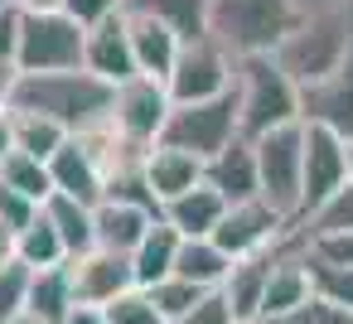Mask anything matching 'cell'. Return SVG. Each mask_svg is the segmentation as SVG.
Instances as JSON below:
<instances>
[{
    "label": "cell",
    "mask_w": 353,
    "mask_h": 324,
    "mask_svg": "<svg viewBox=\"0 0 353 324\" xmlns=\"http://www.w3.org/2000/svg\"><path fill=\"white\" fill-rule=\"evenodd\" d=\"M353 54V0H300V20L271 54L300 88L329 78Z\"/></svg>",
    "instance_id": "6da1fadb"
},
{
    "label": "cell",
    "mask_w": 353,
    "mask_h": 324,
    "mask_svg": "<svg viewBox=\"0 0 353 324\" xmlns=\"http://www.w3.org/2000/svg\"><path fill=\"white\" fill-rule=\"evenodd\" d=\"M112 97L117 88L102 83L88 68H68V73H20L15 83V102L10 112H34L59 121L68 136H83L92 126H102L112 117Z\"/></svg>",
    "instance_id": "7a4b0ae2"
},
{
    "label": "cell",
    "mask_w": 353,
    "mask_h": 324,
    "mask_svg": "<svg viewBox=\"0 0 353 324\" xmlns=\"http://www.w3.org/2000/svg\"><path fill=\"white\" fill-rule=\"evenodd\" d=\"M300 20V0H208V34L232 59L276 54Z\"/></svg>",
    "instance_id": "3957f363"
},
{
    "label": "cell",
    "mask_w": 353,
    "mask_h": 324,
    "mask_svg": "<svg viewBox=\"0 0 353 324\" xmlns=\"http://www.w3.org/2000/svg\"><path fill=\"white\" fill-rule=\"evenodd\" d=\"M237 117H242V136L261 141L281 126L300 121V83L271 59H237Z\"/></svg>",
    "instance_id": "277c9868"
},
{
    "label": "cell",
    "mask_w": 353,
    "mask_h": 324,
    "mask_svg": "<svg viewBox=\"0 0 353 324\" xmlns=\"http://www.w3.org/2000/svg\"><path fill=\"white\" fill-rule=\"evenodd\" d=\"M256 145V179H261V203L271 213H281L290 227H300L305 218V121L281 126Z\"/></svg>",
    "instance_id": "5b68a950"
},
{
    "label": "cell",
    "mask_w": 353,
    "mask_h": 324,
    "mask_svg": "<svg viewBox=\"0 0 353 324\" xmlns=\"http://www.w3.org/2000/svg\"><path fill=\"white\" fill-rule=\"evenodd\" d=\"M242 136V117H237V88L223 92V97H208V102H184L170 112L165 121V145H179L199 160H213L218 150H228L232 141Z\"/></svg>",
    "instance_id": "8992f818"
},
{
    "label": "cell",
    "mask_w": 353,
    "mask_h": 324,
    "mask_svg": "<svg viewBox=\"0 0 353 324\" xmlns=\"http://www.w3.org/2000/svg\"><path fill=\"white\" fill-rule=\"evenodd\" d=\"M165 88H170L174 107L223 97V92L237 88V59H232L213 34H203V39H184V49H179L174 73L165 78Z\"/></svg>",
    "instance_id": "52a82bcc"
},
{
    "label": "cell",
    "mask_w": 353,
    "mask_h": 324,
    "mask_svg": "<svg viewBox=\"0 0 353 324\" xmlns=\"http://www.w3.org/2000/svg\"><path fill=\"white\" fill-rule=\"evenodd\" d=\"M88 30L68 15H25L20 25V73H68L83 68Z\"/></svg>",
    "instance_id": "ba28073f"
},
{
    "label": "cell",
    "mask_w": 353,
    "mask_h": 324,
    "mask_svg": "<svg viewBox=\"0 0 353 324\" xmlns=\"http://www.w3.org/2000/svg\"><path fill=\"white\" fill-rule=\"evenodd\" d=\"M170 112H174V97H170V88H165L160 78H141V73H136V78L121 83L117 97H112V126H117L131 145H141V150H150V145L165 136Z\"/></svg>",
    "instance_id": "9c48e42d"
},
{
    "label": "cell",
    "mask_w": 353,
    "mask_h": 324,
    "mask_svg": "<svg viewBox=\"0 0 353 324\" xmlns=\"http://www.w3.org/2000/svg\"><path fill=\"white\" fill-rule=\"evenodd\" d=\"M348 189V141L324 131V126H305V218H319L339 194Z\"/></svg>",
    "instance_id": "30bf717a"
},
{
    "label": "cell",
    "mask_w": 353,
    "mask_h": 324,
    "mask_svg": "<svg viewBox=\"0 0 353 324\" xmlns=\"http://www.w3.org/2000/svg\"><path fill=\"white\" fill-rule=\"evenodd\" d=\"M285 232H290V223H285L281 213H271L261 199H247V203H232V208L223 213V223H218L213 242H218L232 261H247V256L271 252Z\"/></svg>",
    "instance_id": "8fae6325"
},
{
    "label": "cell",
    "mask_w": 353,
    "mask_h": 324,
    "mask_svg": "<svg viewBox=\"0 0 353 324\" xmlns=\"http://www.w3.org/2000/svg\"><path fill=\"white\" fill-rule=\"evenodd\" d=\"M300 121L353 141V54L319 83L300 88Z\"/></svg>",
    "instance_id": "7c38bea8"
},
{
    "label": "cell",
    "mask_w": 353,
    "mask_h": 324,
    "mask_svg": "<svg viewBox=\"0 0 353 324\" xmlns=\"http://www.w3.org/2000/svg\"><path fill=\"white\" fill-rule=\"evenodd\" d=\"M68 271H73L78 305H92V310H107L112 300H121L126 290H136L131 256H117V252H102V247L88 252V256H73Z\"/></svg>",
    "instance_id": "4fadbf2b"
},
{
    "label": "cell",
    "mask_w": 353,
    "mask_h": 324,
    "mask_svg": "<svg viewBox=\"0 0 353 324\" xmlns=\"http://www.w3.org/2000/svg\"><path fill=\"white\" fill-rule=\"evenodd\" d=\"M83 68L97 73V78L112 83V88H121V83L136 78V54H131V20H126V10L112 15V20H102L97 30H88Z\"/></svg>",
    "instance_id": "5bb4252c"
},
{
    "label": "cell",
    "mask_w": 353,
    "mask_h": 324,
    "mask_svg": "<svg viewBox=\"0 0 353 324\" xmlns=\"http://www.w3.org/2000/svg\"><path fill=\"white\" fill-rule=\"evenodd\" d=\"M141 179H145L150 199L165 208L170 199H179V194H189V189L203 184V160L189 155V150H179V145L155 141V145L145 150V160H141Z\"/></svg>",
    "instance_id": "9a60e30c"
},
{
    "label": "cell",
    "mask_w": 353,
    "mask_h": 324,
    "mask_svg": "<svg viewBox=\"0 0 353 324\" xmlns=\"http://www.w3.org/2000/svg\"><path fill=\"white\" fill-rule=\"evenodd\" d=\"M49 174H54V194H68L88 208H97L107 199V170L88 155V145L78 136H68V145L49 160Z\"/></svg>",
    "instance_id": "2e32d148"
},
{
    "label": "cell",
    "mask_w": 353,
    "mask_h": 324,
    "mask_svg": "<svg viewBox=\"0 0 353 324\" xmlns=\"http://www.w3.org/2000/svg\"><path fill=\"white\" fill-rule=\"evenodd\" d=\"M203 184L218 189L228 203H247L261 194V179H256V145L247 136H237L228 150H218L213 160H203Z\"/></svg>",
    "instance_id": "e0dca14e"
},
{
    "label": "cell",
    "mask_w": 353,
    "mask_h": 324,
    "mask_svg": "<svg viewBox=\"0 0 353 324\" xmlns=\"http://www.w3.org/2000/svg\"><path fill=\"white\" fill-rule=\"evenodd\" d=\"M92 218H97V247L117 252V256H131L145 242V232L160 223V213H150L141 203H126V199H102L92 208Z\"/></svg>",
    "instance_id": "ac0fdd59"
},
{
    "label": "cell",
    "mask_w": 353,
    "mask_h": 324,
    "mask_svg": "<svg viewBox=\"0 0 353 324\" xmlns=\"http://www.w3.org/2000/svg\"><path fill=\"white\" fill-rule=\"evenodd\" d=\"M271 256H276V247H271V252H261V256L232 261L228 281L218 285L237 324H256V319H261V300H266V281H271Z\"/></svg>",
    "instance_id": "d6986e66"
},
{
    "label": "cell",
    "mask_w": 353,
    "mask_h": 324,
    "mask_svg": "<svg viewBox=\"0 0 353 324\" xmlns=\"http://www.w3.org/2000/svg\"><path fill=\"white\" fill-rule=\"evenodd\" d=\"M228 208H232V203H228V199H223L218 189L199 184V189H189V194L170 199V203L160 208V218H165V223H170V227H174L179 237H213Z\"/></svg>",
    "instance_id": "ffe728a7"
},
{
    "label": "cell",
    "mask_w": 353,
    "mask_h": 324,
    "mask_svg": "<svg viewBox=\"0 0 353 324\" xmlns=\"http://www.w3.org/2000/svg\"><path fill=\"white\" fill-rule=\"evenodd\" d=\"M131 20V54H136V73L141 78H170L174 73V59L184 49V39L174 30H165L160 20H141V15H126Z\"/></svg>",
    "instance_id": "44dd1931"
},
{
    "label": "cell",
    "mask_w": 353,
    "mask_h": 324,
    "mask_svg": "<svg viewBox=\"0 0 353 324\" xmlns=\"http://www.w3.org/2000/svg\"><path fill=\"white\" fill-rule=\"evenodd\" d=\"M179 242H184V237H179L165 218L145 232V242L131 252V271H136V285H141V290H150V285H160V281H170V276H174Z\"/></svg>",
    "instance_id": "7402d4cb"
},
{
    "label": "cell",
    "mask_w": 353,
    "mask_h": 324,
    "mask_svg": "<svg viewBox=\"0 0 353 324\" xmlns=\"http://www.w3.org/2000/svg\"><path fill=\"white\" fill-rule=\"evenodd\" d=\"M126 15L160 20L179 39H203L208 34V0H121Z\"/></svg>",
    "instance_id": "603a6c76"
},
{
    "label": "cell",
    "mask_w": 353,
    "mask_h": 324,
    "mask_svg": "<svg viewBox=\"0 0 353 324\" xmlns=\"http://www.w3.org/2000/svg\"><path fill=\"white\" fill-rule=\"evenodd\" d=\"M44 218L59 227V237H63V247H68V261L97 252V218H92L88 203H78V199H68V194H54V199L44 203Z\"/></svg>",
    "instance_id": "cb8c5ba5"
},
{
    "label": "cell",
    "mask_w": 353,
    "mask_h": 324,
    "mask_svg": "<svg viewBox=\"0 0 353 324\" xmlns=\"http://www.w3.org/2000/svg\"><path fill=\"white\" fill-rule=\"evenodd\" d=\"M232 271V256L213 242V237H184L179 242V261H174V276L203 285V290H218Z\"/></svg>",
    "instance_id": "d4e9b609"
},
{
    "label": "cell",
    "mask_w": 353,
    "mask_h": 324,
    "mask_svg": "<svg viewBox=\"0 0 353 324\" xmlns=\"http://www.w3.org/2000/svg\"><path fill=\"white\" fill-rule=\"evenodd\" d=\"M30 310L39 319H49V324H63L78 310V290H73L68 261L63 266H49V271H34V281H30Z\"/></svg>",
    "instance_id": "484cf974"
},
{
    "label": "cell",
    "mask_w": 353,
    "mask_h": 324,
    "mask_svg": "<svg viewBox=\"0 0 353 324\" xmlns=\"http://www.w3.org/2000/svg\"><path fill=\"white\" fill-rule=\"evenodd\" d=\"M15 261L30 266V271H49V266H63L68 261V247H63L59 227L44 218V208H39V218L25 232H15Z\"/></svg>",
    "instance_id": "4316f807"
},
{
    "label": "cell",
    "mask_w": 353,
    "mask_h": 324,
    "mask_svg": "<svg viewBox=\"0 0 353 324\" xmlns=\"http://www.w3.org/2000/svg\"><path fill=\"white\" fill-rule=\"evenodd\" d=\"M10 136H15V150H25L44 165L68 145V131L49 117H34V112H10Z\"/></svg>",
    "instance_id": "83f0119b"
},
{
    "label": "cell",
    "mask_w": 353,
    "mask_h": 324,
    "mask_svg": "<svg viewBox=\"0 0 353 324\" xmlns=\"http://www.w3.org/2000/svg\"><path fill=\"white\" fill-rule=\"evenodd\" d=\"M0 179H6L15 194H25L30 203H39V208L54 199V174H49V165L34 160V155H25V150H10V155H6V165H0Z\"/></svg>",
    "instance_id": "f1b7e54d"
},
{
    "label": "cell",
    "mask_w": 353,
    "mask_h": 324,
    "mask_svg": "<svg viewBox=\"0 0 353 324\" xmlns=\"http://www.w3.org/2000/svg\"><path fill=\"white\" fill-rule=\"evenodd\" d=\"M208 295H213V290H203V285H194V281H184V276H170V281L150 285V300H155V310H160L165 324H184Z\"/></svg>",
    "instance_id": "f546056e"
},
{
    "label": "cell",
    "mask_w": 353,
    "mask_h": 324,
    "mask_svg": "<svg viewBox=\"0 0 353 324\" xmlns=\"http://www.w3.org/2000/svg\"><path fill=\"white\" fill-rule=\"evenodd\" d=\"M305 261H310V285H314V295H319L324 305H334L339 314L353 319V266H329V261L310 256V247H305Z\"/></svg>",
    "instance_id": "4dcf8cb0"
},
{
    "label": "cell",
    "mask_w": 353,
    "mask_h": 324,
    "mask_svg": "<svg viewBox=\"0 0 353 324\" xmlns=\"http://www.w3.org/2000/svg\"><path fill=\"white\" fill-rule=\"evenodd\" d=\"M30 281H34V271L20 261L0 266V324H10L30 310Z\"/></svg>",
    "instance_id": "1f68e13d"
},
{
    "label": "cell",
    "mask_w": 353,
    "mask_h": 324,
    "mask_svg": "<svg viewBox=\"0 0 353 324\" xmlns=\"http://www.w3.org/2000/svg\"><path fill=\"white\" fill-rule=\"evenodd\" d=\"M305 232V227H300ZM305 247L310 256L329 261V266H353V227H319V232H305Z\"/></svg>",
    "instance_id": "d6a6232c"
},
{
    "label": "cell",
    "mask_w": 353,
    "mask_h": 324,
    "mask_svg": "<svg viewBox=\"0 0 353 324\" xmlns=\"http://www.w3.org/2000/svg\"><path fill=\"white\" fill-rule=\"evenodd\" d=\"M102 314H107V324H165L160 310H155V300H150V290H141V285L126 290L121 300H112Z\"/></svg>",
    "instance_id": "836d02e7"
},
{
    "label": "cell",
    "mask_w": 353,
    "mask_h": 324,
    "mask_svg": "<svg viewBox=\"0 0 353 324\" xmlns=\"http://www.w3.org/2000/svg\"><path fill=\"white\" fill-rule=\"evenodd\" d=\"M34 218H39V203H30L25 194H15L6 179H0V227H6V232H25Z\"/></svg>",
    "instance_id": "e575fe53"
},
{
    "label": "cell",
    "mask_w": 353,
    "mask_h": 324,
    "mask_svg": "<svg viewBox=\"0 0 353 324\" xmlns=\"http://www.w3.org/2000/svg\"><path fill=\"white\" fill-rule=\"evenodd\" d=\"M256 324H353L348 314H339L334 305H324L319 295L310 300V305H300V310H290V314H271V319H256Z\"/></svg>",
    "instance_id": "d590c367"
},
{
    "label": "cell",
    "mask_w": 353,
    "mask_h": 324,
    "mask_svg": "<svg viewBox=\"0 0 353 324\" xmlns=\"http://www.w3.org/2000/svg\"><path fill=\"white\" fill-rule=\"evenodd\" d=\"M63 15H68V20H78L83 30H97L102 20L121 15V0H68V6H63Z\"/></svg>",
    "instance_id": "8d00e7d4"
},
{
    "label": "cell",
    "mask_w": 353,
    "mask_h": 324,
    "mask_svg": "<svg viewBox=\"0 0 353 324\" xmlns=\"http://www.w3.org/2000/svg\"><path fill=\"white\" fill-rule=\"evenodd\" d=\"M300 227H305V232H319V227H353V184H348L319 218H310V223H300Z\"/></svg>",
    "instance_id": "74e56055"
},
{
    "label": "cell",
    "mask_w": 353,
    "mask_h": 324,
    "mask_svg": "<svg viewBox=\"0 0 353 324\" xmlns=\"http://www.w3.org/2000/svg\"><path fill=\"white\" fill-rule=\"evenodd\" d=\"M20 25H25L20 10L0 15V59H6V63H20Z\"/></svg>",
    "instance_id": "f35d334b"
},
{
    "label": "cell",
    "mask_w": 353,
    "mask_h": 324,
    "mask_svg": "<svg viewBox=\"0 0 353 324\" xmlns=\"http://www.w3.org/2000/svg\"><path fill=\"white\" fill-rule=\"evenodd\" d=\"M184 324H237V319H232V310H228L223 290H213V295H208V300H203V305H199Z\"/></svg>",
    "instance_id": "ab89813d"
},
{
    "label": "cell",
    "mask_w": 353,
    "mask_h": 324,
    "mask_svg": "<svg viewBox=\"0 0 353 324\" xmlns=\"http://www.w3.org/2000/svg\"><path fill=\"white\" fill-rule=\"evenodd\" d=\"M15 83H20V63H6V59H0V117H6L10 102H15Z\"/></svg>",
    "instance_id": "60d3db41"
},
{
    "label": "cell",
    "mask_w": 353,
    "mask_h": 324,
    "mask_svg": "<svg viewBox=\"0 0 353 324\" xmlns=\"http://www.w3.org/2000/svg\"><path fill=\"white\" fill-rule=\"evenodd\" d=\"M68 0H15V10L20 15H63Z\"/></svg>",
    "instance_id": "b9f144b4"
},
{
    "label": "cell",
    "mask_w": 353,
    "mask_h": 324,
    "mask_svg": "<svg viewBox=\"0 0 353 324\" xmlns=\"http://www.w3.org/2000/svg\"><path fill=\"white\" fill-rule=\"evenodd\" d=\"M63 324H107V314H102V310H92V305H78Z\"/></svg>",
    "instance_id": "7bdbcfd3"
},
{
    "label": "cell",
    "mask_w": 353,
    "mask_h": 324,
    "mask_svg": "<svg viewBox=\"0 0 353 324\" xmlns=\"http://www.w3.org/2000/svg\"><path fill=\"white\" fill-rule=\"evenodd\" d=\"M15 150V136H10V112L0 117V165H6V155Z\"/></svg>",
    "instance_id": "ee69618b"
},
{
    "label": "cell",
    "mask_w": 353,
    "mask_h": 324,
    "mask_svg": "<svg viewBox=\"0 0 353 324\" xmlns=\"http://www.w3.org/2000/svg\"><path fill=\"white\" fill-rule=\"evenodd\" d=\"M10 261H15V232L0 227V266H10Z\"/></svg>",
    "instance_id": "f6af8a7d"
},
{
    "label": "cell",
    "mask_w": 353,
    "mask_h": 324,
    "mask_svg": "<svg viewBox=\"0 0 353 324\" xmlns=\"http://www.w3.org/2000/svg\"><path fill=\"white\" fill-rule=\"evenodd\" d=\"M10 324H49V319H39L34 310H25V314H20V319H10Z\"/></svg>",
    "instance_id": "bcb514c9"
},
{
    "label": "cell",
    "mask_w": 353,
    "mask_h": 324,
    "mask_svg": "<svg viewBox=\"0 0 353 324\" xmlns=\"http://www.w3.org/2000/svg\"><path fill=\"white\" fill-rule=\"evenodd\" d=\"M348 184H353V141H348Z\"/></svg>",
    "instance_id": "7dc6e473"
},
{
    "label": "cell",
    "mask_w": 353,
    "mask_h": 324,
    "mask_svg": "<svg viewBox=\"0 0 353 324\" xmlns=\"http://www.w3.org/2000/svg\"><path fill=\"white\" fill-rule=\"evenodd\" d=\"M6 10H15V0H0V15H6Z\"/></svg>",
    "instance_id": "c3c4849f"
}]
</instances>
